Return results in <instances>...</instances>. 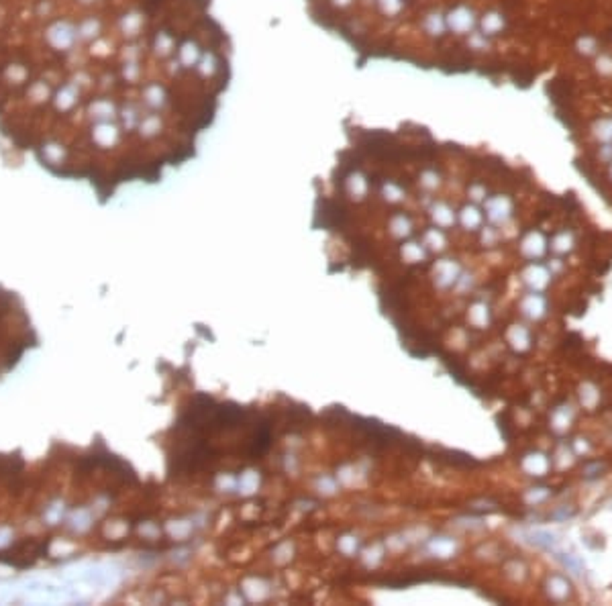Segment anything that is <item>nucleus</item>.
Masks as SVG:
<instances>
[{
  "label": "nucleus",
  "instance_id": "f257e3e1",
  "mask_svg": "<svg viewBox=\"0 0 612 606\" xmlns=\"http://www.w3.org/2000/svg\"><path fill=\"white\" fill-rule=\"evenodd\" d=\"M215 0H0V139L111 198L196 156L233 82Z\"/></svg>",
  "mask_w": 612,
  "mask_h": 606
},
{
  "label": "nucleus",
  "instance_id": "f03ea898",
  "mask_svg": "<svg viewBox=\"0 0 612 606\" xmlns=\"http://www.w3.org/2000/svg\"><path fill=\"white\" fill-rule=\"evenodd\" d=\"M308 19L359 68L408 63L447 74L513 78L500 49L518 27L520 0H302Z\"/></svg>",
  "mask_w": 612,
  "mask_h": 606
}]
</instances>
